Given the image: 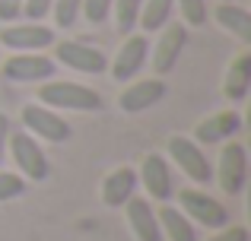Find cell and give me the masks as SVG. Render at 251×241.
Here are the masks:
<instances>
[{
  "instance_id": "obj_1",
  "label": "cell",
  "mask_w": 251,
  "mask_h": 241,
  "mask_svg": "<svg viewBox=\"0 0 251 241\" xmlns=\"http://www.w3.org/2000/svg\"><path fill=\"white\" fill-rule=\"evenodd\" d=\"M35 102L51 111H80V114H92L102 111L105 99L89 89L86 83H74V80H45L35 89Z\"/></svg>"
},
{
  "instance_id": "obj_2",
  "label": "cell",
  "mask_w": 251,
  "mask_h": 241,
  "mask_svg": "<svg viewBox=\"0 0 251 241\" xmlns=\"http://www.w3.org/2000/svg\"><path fill=\"white\" fill-rule=\"evenodd\" d=\"M6 153H10L16 172L23 175L25 181H32V184H42V181L51 178V162H48V155H45L42 143H38L32 133H25V130H16V133H13V130H10Z\"/></svg>"
},
{
  "instance_id": "obj_3",
  "label": "cell",
  "mask_w": 251,
  "mask_h": 241,
  "mask_svg": "<svg viewBox=\"0 0 251 241\" xmlns=\"http://www.w3.org/2000/svg\"><path fill=\"white\" fill-rule=\"evenodd\" d=\"M175 206L194 225H201V229L216 232L223 225H229V210L216 197H210L207 191H201V187H181V191H175Z\"/></svg>"
},
{
  "instance_id": "obj_4",
  "label": "cell",
  "mask_w": 251,
  "mask_h": 241,
  "mask_svg": "<svg viewBox=\"0 0 251 241\" xmlns=\"http://www.w3.org/2000/svg\"><path fill=\"white\" fill-rule=\"evenodd\" d=\"M166 159L169 165H175L184 178H191L194 184H210L213 181V165L203 155V149L197 146L191 136L184 133H172L166 140Z\"/></svg>"
},
{
  "instance_id": "obj_5",
  "label": "cell",
  "mask_w": 251,
  "mask_h": 241,
  "mask_svg": "<svg viewBox=\"0 0 251 241\" xmlns=\"http://www.w3.org/2000/svg\"><path fill=\"white\" fill-rule=\"evenodd\" d=\"M213 178H216V184H220V191L229 194V197H239V194L245 191V184H248V149H245V143L229 140L226 146L220 149Z\"/></svg>"
},
{
  "instance_id": "obj_6",
  "label": "cell",
  "mask_w": 251,
  "mask_h": 241,
  "mask_svg": "<svg viewBox=\"0 0 251 241\" xmlns=\"http://www.w3.org/2000/svg\"><path fill=\"white\" fill-rule=\"evenodd\" d=\"M57 64L54 57L42 54V51H16V54L0 61V76L10 83H45L54 80Z\"/></svg>"
},
{
  "instance_id": "obj_7",
  "label": "cell",
  "mask_w": 251,
  "mask_h": 241,
  "mask_svg": "<svg viewBox=\"0 0 251 241\" xmlns=\"http://www.w3.org/2000/svg\"><path fill=\"white\" fill-rule=\"evenodd\" d=\"M147 57H150V38L143 35V32H130V35H124L121 48L115 51V57L108 61V73L115 83H130L137 80V73H140L143 67H147Z\"/></svg>"
},
{
  "instance_id": "obj_8",
  "label": "cell",
  "mask_w": 251,
  "mask_h": 241,
  "mask_svg": "<svg viewBox=\"0 0 251 241\" xmlns=\"http://www.w3.org/2000/svg\"><path fill=\"white\" fill-rule=\"evenodd\" d=\"M54 64L57 67L64 64V67L76 70V73H83V76L108 73V57H105L99 48H92V44H86V42H74V38L54 42Z\"/></svg>"
},
{
  "instance_id": "obj_9",
  "label": "cell",
  "mask_w": 251,
  "mask_h": 241,
  "mask_svg": "<svg viewBox=\"0 0 251 241\" xmlns=\"http://www.w3.org/2000/svg\"><path fill=\"white\" fill-rule=\"evenodd\" d=\"M137 184H143L147 200L156 203H172L175 197V181H172V165L162 153H147L137 172Z\"/></svg>"
},
{
  "instance_id": "obj_10",
  "label": "cell",
  "mask_w": 251,
  "mask_h": 241,
  "mask_svg": "<svg viewBox=\"0 0 251 241\" xmlns=\"http://www.w3.org/2000/svg\"><path fill=\"white\" fill-rule=\"evenodd\" d=\"M23 127L25 133H32L35 140H48V143H67L74 136V127L61 118L57 111L38 105V102H29L23 105Z\"/></svg>"
},
{
  "instance_id": "obj_11",
  "label": "cell",
  "mask_w": 251,
  "mask_h": 241,
  "mask_svg": "<svg viewBox=\"0 0 251 241\" xmlns=\"http://www.w3.org/2000/svg\"><path fill=\"white\" fill-rule=\"evenodd\" d=\"M184 44H188V25H181V22L162 25L153 51H150V64H153L156 76H169L172 70H175V64L181 61Z\"/></svg>"
},
{
  "instance_id": "obj_12",
  "label": "cell",
  "mask_w": 251,
  "mask_h": 241,
  "mask_svg": "<svg viewBox=\"0 0 251 241\" xmlns=\"http://www.w3.org/2000/svg\"><path fill=\"white\" fill-rule=\"evenodd\" d=\"M54 29H48V25L42 22H6L3 29H0V44L3 48H10L13 54L16 51H45L54 44Z\"/></svg>"
},
{
  "instance_id": "obj_13",
  "label": "cell",
  "mask_w": 251,
  "mask_h": 241,
  "mask_svg": "<svg viewBox=\"0 0 251 241\" xmlns=\"http://www.w3.org/2000/svg\"><path fill=\"white\" fill-rule=\"evenodd\" d=\"M166 95V80L162 76H147V80H130L124 83L121 95H118V108L124 114H143L153 105H159Z\"/></svg>"
},
{
  "instance_id": "obj_14",
  "label": "cell",
  "mask_w": 251,
  "mask_h": 241,
  "mask_svg": "<svg viewBox=\"0 0 251 241\" xmlns=\"http://www.w3.org/2000/svg\"><path fill=\"white\" fill-rule=\"evenodd\" d=\"M239 130H242V114L229 108V111H213V114H207L203 121H197L191 140H194L197 146H216V143L232 140Z\"/></svg>"
},
{
  "instance_id": "obj_15",
  "label": "cell",
  "mask_w": 251,
  "mask_h": 241,
  "mask_svg": "<svg viewBox=\"0 0 251 241\" xmlns=\"http://www.w3.org/2000/svg\"><path fill=\"white\" fill-rule=\"evenodd\" d=\"M124 219H127V229H130V235H134V241H162L153 200L134 194V197L124 203Z\"/></svg>"
},
{
  "instance_id": "obj_16",
  "label": "cell",
  "mask_w": 251,
  "mask_h": 241,
  "mask_svg": "<svg viewBox=\"0 0 251 241\" xmlns=\"http://www.w3.org/2000/svg\"><path fill=\"white\" fill-rule=\"evenodd\" d=\"M99 194H102V203H105V206H111V210H121V206L137 194V172H134L130 165L111 168V172L102 178Z\"/></svg>"
},
{
  "instance_id": "obj_17",
  "label": "cell",
  "mask_w": 251,
  "mask_h": 241,
  "mask_svg": "<svg viewBox=\"0 0 251 241\" xmlns=\"http://www.w3.org/2000/svg\"><path fill=\"white\" fill-rule=\"evenodd\" d=\"M251 89V51H239L223 73V95L229 102H245Z\"/></svg>"
},
{
  "instance_id": "obj_18",
  "label": "cell",
  "mask_w": 251,
  "mask_h": 241,
  "mask_svg": "<svg viewBox=\"0 0 251 241\" xmlns=\"http://www.w3.org/2000/svg\"><path fill=\"white\" fill-rule=\"evenodd\" d=\"M213 19H216V25H220L223 32L235 35L242 44L251 42V13L245 6L232 3V0H220V3L213 6Z\"/></svg>"
},
{
  "instance_id": "obj_19",
  "label": "cell",
  "mask_w": 251,
  "mask_h": 241,
  "mask_svg": "<svg viewBox=\"0 0 251 241\" xmlns=\"http://www.w3.org/2000/svg\"><path fill=\"white\" fill-rule=\"evenodd\" d=\"M156 219H159L162 241H197V225L191 222L178 206L162 203L159 210H156Z\"/></svg>"
},
{
  "instance_id": "obj_20",
  "label": "cell",
  "mask_w": 251,
  "mask_h": 241,
  "mask_svg": "<svg viewBox=\"0 0 251 241\" xmlns=\"http://www.w3.org/2000/svg\"><path fill=\"white\" fill-rule=\"evenodd\" d=\"M172 10H175V0H143L140 6V19H137V29L143 35H153L162 25L172 22Z\"/></svg>"
},
{
  "instance_id": "obj_21",
  "label": "cell",
  "mask_w": 251,
  "mask_h": 241,
  "mask_svg": "<svg viewBox=\"0 0 251 241\" xmlns=\"http://www.w3.org/2000/svg\"><path fill=\"white\" fill-rule=\"evenodd\" d=\"M143 0H111V16H115V29L121 35L137 32V19H140Z\"/></svg>"
},
{
  "instance_id": "obj_22",
  "label": "cell",
  "mask_w": 251,
  "mask_h": 241,
  "mask_svg": "<svg viewBox=\"0 0 251 241\" xmlns=\"http://www.w3.org/2000/svg\"><path fill=\"white\" fill-rule=\"evenodd\" d=\"M83 0H54L48 16L54 19V29H74V22L80 19Z\"/></svg>"
},
{
  "instance_id": "obj_23",
  "label": "cell",
  "mask_w": 251,
  "mask_h": 241,
  "mask_svg": "<svg viewBox=\"0 0 251 241\" xmlns=\"http://www.w3.org/2000/svg\"><path fill=\"white\" fill-rule=\"evenodd\" d=\"M29 191V181L19 172H3L0 168V203H10V200H19Z\"/></svg>"
},
{
  "instance_id": "obj_24",
  "label": "cell",
  "mask_w": 251,
  "mask_h": 241,
  "mask_svg": "<svg viewBox=\"0 0 251 241\" xmlns=\"http://www.w3.org/2000/svg\"><path fill=\"white\" fill-rule=\"evenodd\" d=\"M178 13H181V25H194V29H201L203 22H207L210 10H207V0H175Z\"/></svg>"
},
{
  "instance_id": "obj_25",
  "label": "cell",
  "mask_w": 251,
  "mask_h": 241,
  "mask_svg": "<svg viewBox=\"0 0 251 241\" xmlns=\"http://www.w3.org/2000/svg\"><path fill=\"white\" fill-rule=\"evenodd\" d=\"M80 13L86 16V22H92V25H102L105 19L111 16V0H83Z\"/></svg>"
},
{
  "instance_id": "obj_26",
  "label": "cell",
  "mask_w": 251,
  "mask_h": 241,
  "mask_svg": "<svg viewBox=\"0 0 251 241\" xmlns=\"http://www.w3.org/2000/svg\"><path fill=\"white\" fill-rule=\"evenodd\" d=\"M51 3H54V0H23V16L29 19V22H42V19H48Z\"/></svg>"
},
{
  "instance_id": "obj_27",
  "label": "cell",
  "mask_w": 251,
  "mask_h": 241,
  "mask_svg": "<svg viewBox=\"0 0 251 241\" xmlns=\"http://www.w3.org/2000/svg\"><path fill=\"white\" fill-rule=\"evenodd\" d=\"M203 241H248V229L245 225H223V229H216L210 238H203Z\"/></svg>"
},
{
  "instance_id": "obj_28",
  "label": "cell",
  "mask_w": 251,
  "mask_h": 241,
  "mask_svg": "<svg viewBox=\"0 0 251 241\" xmlns=\"http://www.w3.org/2000/svg\"><path fill=\"white\" fill-rule=\"evenodd\" d=\"M23 19V0H0V22H19Z\"/></svg>"
},
{
  "instance_id": "obj_29",
  "label": "cell",
  "mask_w": 251,
  "mask_h": 241,
  "mask_svg": "<svg viewBox=\"0 0 251 241\" xmlns=\"http://www.w3.org/2000/svg\"><path fill=\"white\" fill-rule=\"evenodd\" d=\"M6 140H10V118L0 111V165H3V155H6Z\"/></svg>"
}]
</instances>
